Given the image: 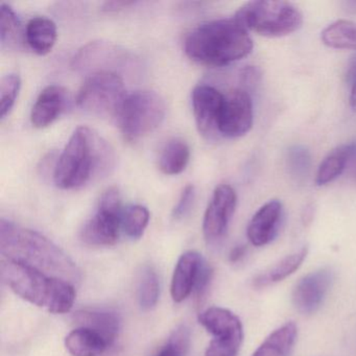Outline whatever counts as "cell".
<instances>
[{"mask_svg": "<svg viewBox=\"0 0 356 356\" xmlns=\"http://www.w3.org/2000/svg\"><path fill=\"white\" fill-rule=\"evenodd\" d=\"M346 78H347L348 83L353 80L354 78H356V53L352 56L351 60H350L349 63H348Z\"/></svg>", "mask_w": 356, "mask_h": 356, "instance_id": "37", "label": "cell"}, {"mask_svg": "<svg viewBox=\"0 0 356 356\" xmlns=\"http://www.w3.org/2000/svg\"><path fill=\"white\" fill-rule=\"evenodd\" d=\"M159 296V277L152 266H145L141 272L138 284V303L141 309L145 312L153 309L157 305Z\"/></svg>", "mask_w": 356, "mask_h": 356, "instance_id": "26", "label": "cell"}, {"mask_svg": "<svg viewBox=\"0 0 356 356\" xmlns=\"http://www.w3.org/2000/svg\"><path fill=\"white\" fill-rule=\"evenodd\" d=\"M1 277L16 295L47 310L61 279L47 276L32 266L5 257L1 258Z\"/></svg>", "mask_w": 356, "mask_h": 356, "instance_id": "7", "label": "cell"}, {"mask_svg": "<svg viewBox=\"0 0 356 356\" xmlns=\"http://www.w3.org/2000/svg\"><path fill=\"white\" fill-rule=\"evenodd\" d=\"M57 26L53 20L47 17L33 18L26 24V43L37 55L45 56L51 53L57 41Z\"/></svg>", "mask_w": 356, "mask_h": 356, "instance_id": "20", "label": "cell"}, {"mask_svg": "<svg viewBox=\"0 0 356 356\" xmlns=\"http://www.w3.org/2000/svg\"><path fill=\"white\" fill-rule=\"evenodd\" d=\"M22 88L20 76L9 74L0 81V116L5 120L13 109Z\"/></svg>", "mask_w": 356, "mask_h": 356, "instance_id": "30", "label": "cell"}, {"mask_svg": "<svg viewBox=\"0 0 356 356\" xmlns=\"http://www.w3.org/2000/svg\"><path fill=\"white\" fill-rule=\"evenodd\" d=\"M225 95L209 85H199L191 95L193 115L197 130L206 138L220 135L218 122L224 105Z\"/></svg>", "mask_w": 356, "mask_h": 356, "instance_id": "13", "label": "cell"}, {"mask_svg": "<svg viewBox=\"0 0 356 356\" xmlns=\"http://www.w3.org/2000/svg\"><path fill=\"white\" fill-rule=\"evenodd\" d=\"M204 328L216 339L243 337V324L236 314L226 308L209 307L199 316Z\"/></svg>", "mask_w": 356, "mask_h": 356, "instance_id": "18", "label": "cell"}, {"mask_svg": "<svg viewBox=\"0 0 356 356\" xmlns=\"http://www.w3.org/2000/svg\"><path fill=\"white\" fill-rule=\"evenodd\" d=\"M195 186H193V185H187V186L183 189L178 203H177L174 210H172V216H174V218L181 220V218L186 216L187 213L191 211V206H193V201H195Z\"/></svg>", "mask_w": 356, "mask_h": 356, "instance_id": "33", "label": "cell"}, {"mask_svg": "<svg viewBox=\"0 0 356 356\" xmlns=\"http://www.w3.org/2000/svg\"><path fill=\"white\" fill-rule=\"evenodd\" d=\"M124 210L122 195L118 187H110L102 195L97 212L87 222L82 231V239L87 245L109 247L120 237Z\"/></svg>", "mask_w": 356, "mask_h": 356, "instance_id": "8", "label": "cell"}, {"mask_svg": "<svg viewBox=\"0 0 356 356\" xmlns=\"http://www.w3.org/2000/svg\"><path fill=\"white\" fill-rule=\"evenodd\" d=\"M0 253L47 276L64 279L72 284L81 280L76 264L51 239L3 218L0 222Z\"/></svg>", "mask_w": 356, "mask_h": 356, "instance_id": "2", "label": "cell"}, {"mask_svg": "<svg viewBox=\"0 0 356 356\" xmlns=\"http://www.w3.org/2000/svg\"><path fill=\"white\" fill-rule=\"evenodd\" d=\"M79 327L91 329L105 337L110 346L115 341L122 330V318L115 312L105 309L79 310L74 314Z\"/></svg>", "mask_w": 356, "mask_h": 356, "instance_id": "17", "label": "cell"}, {"mask_svg": "<svg viewBox=\"0 0 356 356\" xmlns=\"http://www.w3.org/2000/svg\"><path fill=\"white\" fill-rule=\"evenodd\" d=\"M312 216H314V210H312V207H307L305 209V214H304V222H309L312 220Z\"/></svg>", "mask_w": 356, "mask_h": 356, "instance_id": "39", "label": "cell"}, {"mask_svg": "<svg viewBox=\"0 0 356 356\" xmlns=\"http://www.w3.org/2000/svg\"><path fill=\"white\" fill-rule=\"evenodd\" d=\"M247 255V247L245 245H236L233 248L232 251L230 252L229 255V260L232 264H236V262L241 261L245 256Z\"/></svg>", "mask_w": 356, "mask_h": 356, "instance_id": "35", "label": "cell"}, {"mask_svg": "<svg viewBox=\"0 0 356 356\" xmlns=\"http://www.w3.org/2000/svg\"><path fill=\"white\" fill-rule=\"evenodd\" d=\"M307 254L308 248L303 247L299 251L295 252L291 255L285 256L280 261L274 264L272 268H268L262 274L258 275L254 279V286L257 287V289H262V287L268 286V285L275 284V283L284 280L302 266L304 260L307 257Z\"/></svg>", "mask_w": 356, "mask_h": 356, "instance_id": "23", "label": "cell"}, {"mask_svg": "<svg viewBox=\"0 0 356 356\" xmlns=\"http://www.w3.org/2000/svg\"><path fill=\"white\" fill-rule=\"evenodd\" d=\"M282 203L270 200L264 204L250 220L247 229L248 238L255 247H264L274 241L282 222Z\"/></svg>", "mask_w": 356, "mask_h": 356, "instance_id": "14", "label": "cell"}, {"mask_svg": "<svg viewBox=\"0 0 356 356\" xmlns=\"http://www.w3.org/2000/svg\"><path fill=\"white\" fill-rule=\"evenodd\" d=\"M356 158V141L339 145L330 152L323 160L316 172V183L318 186L329 184L339 178L346 166Z\"/></svg>", "mask_w": 356, "mask_h": 356, "instance_id": "19", "label": "cell"}, {"mask_svg": "<svg viewBox=\"0 0 356 356\" xmlns=\"http://www.w3.org/2000/svg\"><path fill=\"white\" fill-rule=\"evenodd\" d=\"M20 22L9 5L3 3L0 12V41L1 47H13L19 41Z\"/></svg>", "mask_w": 356, "mask_h": 356, "instance_id": "29", "label": "cell"}, {"mask_svg": "<svg viewBox=\"0 0 356 356\" xmlns=\"http://www.w3.org/2000/svg\"><path fill=\"white\" fill-rule=\"evenodd\" d=\"M115 165L111 145L99 133L79 127L72 133L54 168V181L59 188L78 189L108 176Z\"/></svg>", "mask_w": 356, "mask_h": 356, "instance_id": "1", "label": "cell"}, {"mask_svg": "<svg viewBox=\"0 0 356 356\" xmlns=\"http://www.w3.org/2000/svg\"><path fill=\"white\" fill-rule=\"evenodd\" d=\"M326 47L356 51V22L339 20L327 26L321 35Z\"/></svg>", "mask_w": 356, "mask_h": 356, "instance_id": "25", "label": "cell"}, {"mask_svg": "<svg viewBox=\"0 0 356 356\" xmlns=\"http://www.w3.org/2000/svg\"><path fill=\"white\" fill-rule=\"evenodd\" d=\"M312 155L303 145H293L287 151V166L289 174L297 182L302 183L307 179L312 170Z\"/></svg>", "mask_w": 356, "mask_h": 356, "instance_id": "28", "label": "cell"}, {"mask_svg": "<svg viewBox=\"0 0 356 356\" xmlns=\"http://www.w3.org/2000/svg\"><path fill=\"white\" fill-rule=\"evenodd\" d=\"M297 335V325L293 322L286 323L273 331L252 356H289Z\"/></svg>", "mask_w": 356, "mask_h": 356, "instance_id": "22", "label": "cell"}, {"mask_svg": "<svg viewBox=\"0 0 356 356\" xmlns=\"http://www.w3.org/2000/svg\"><path fill=\"white\" fill-rule=\"evenodd\" d=\"M260 80H261L260 70L257 67H254V66H248L241 72V83L243 85L241 89L249 92V90L255 89V87L259 84Z\"/></svg>", "mask_w": 356, "mask_h": 356, "instance_id": "34", "label": "cell"}, {"mask_svg": "<svg viewBox=\"0 0 356 356\" xmlns=\"http://www.w3.org/2000/svg\"><path fill=\"white\" fill-rule=\"evenodd\" d=\"M234 18L245 30L268 38L289 36L303 24L300 10L282 0L249 1L237 11Z\"/></svg>", "mask_w": 356, "mask_h": 356, "instance_id": "4", "label": "cell"}, {"mask_svg": "<svg viewBox=\"0 0 356 356\" xmlns=\"http://www.w3.org/2000/svg\"><path fill=\"white\" fill-rule=\"evenodd\" d=\"M236 204V193L230 185L216 187L204 216L203 233L208 243H218L224 238Z\"/></svg>", "mask_w": 356, "mask_h": 356, "instance_id": "11", "label": "cell"}, {"mask_svg": "<svg viewBox=\"0 0 356 356\" xmlns=\"http://www.w3.org/2000/svg\"><path fill=\"white\" fill-rule=\"evenodd\" d=\"M253 103L249 92L232 89L225 95L218 132L226 138L245 136L253 126Z\"/></svg>", "mask_w": 356, "mask_h": 356, "instance_id": "10", "label": "cell"}, {"mask_svg": "<svg viewBox=\"0 0 356 356\" xmlns=\"http://www.w3.org/2000/svg\"><path fill=\"white\" fill-rule=\"evenodd\" d=\"M351 87V92H350V106H351L353 111L356 112V78L349 82Z\"/></svg>", "mask_w": 356, "mask_h": 356, "instance_id": "38", "label": "cell"}, {"mask_svg": "<svg viewBox=\"0 0 356 356\" xmlns=\"http://www.w3.org/2000/svg\"><path fill=\"white\" fill-rule=\"evenodd\" d=\"M184 49L201 65L222 67L247 57L253 49L248 31L233 19L205 22L187 35Z\"/></svg>", "mask_w": 356, "mask_h": 356, "instance_id": "3", "label": "cell"}, {"mask_svg": "<svg viewBox=\"0 0 356 356\" xmlns=\"http://www.w3.org/2000/svg\"><path fill=\"white\" fill-rule=\"evenodd\" d=\"M65 346L72 356H101L110 343L99 333L78 327L66 337Z\"/></svg>", "mask_w": 356, "mask_h": 356, "instance_id": "21", "label": "cell"}, {"mask_svg": "<svg viewBox=\"0 0 356 356\" xmlns=\"http://www.w3.org/2000/svg\"><path fill=\"white\" fill-rule=\"evenodd\" d=\"M134 1H111V3H105L104 10L108 12L118 11V10L129 7V6L134 5Z\"/></svg>", "mask_w": 356, "mask_h": 356, "instance_id": "36", "label": "cell"}, {"mask_svg": "<svg viewBox=\"0 0 356 356\" xmlns=\"http://www.w3.org/2000/svg\"><path fill=\"white\" fill-rule=\"evenodd\" d=\"M149 222L147 208L141 205L129 206L122 214V229L129 238H141Z\"/></svg>", "mask_w": 356, "mask_h": 356, "instance_id": "27", "label": "cell"}, {"mask_svg": "<svg viewBox=\"0 0 356 356\" xmlns=\"http://www.w3.org/2000/svg\"><path fill=\"white\" fill-rule=\"evenodd\" d=\"M191 158V149L184 140L174 138L168 141L159 156L160 170L163 174L172 176L181 174L186 168Z\"/></svg>", "mask_w": 356, "mask_h": 356, "instance_id": "24", "label": "cell"}, {"mask_svg": "<svg viewBox=\"0 0 356 356\" xmlns=\"http://www.w3.org/2000/svg\"><path fill=\"white\" fill-rule=\"evenodd\" d=\"M68 93L60 85H49L43 89L31 113V122L35 128L51 126L61 116L67 107Z\"/></svg>", "mask_w": 356, "mask_h": 356, "instance_id": "16", "label": "cell"}, {"mask_svg": "<svg viewBox=\"0 0 356 356\" xmlns=\"http://www.w3.org/2000/svg\"><path fill=\"white\" fill-rule=\"evenodd\" d=\"M355 179H356V174H355Z\"/></svg>", "mask_w": 356, "mask_h": 356, "instance_id": "40", "label": "cell"}, {"mask_svg": "<svg viewBox=\"0 0 356 356\" xmlns=\"http://www.w3.org/2000/svg\"><path fill=\"white\" fill-rule=\"evenodd\" d=\"M243 337L231 339H216L210 341L205 356H237Z\"/></svg>", "mask_w": 356, "mask_h": 356, "instance_id": "32", "label": "cell"}, {"mask_svg": "<svg viewBox=\"0 0 356 356\" xmlns=\"http://www.w3.org/2000/svg\"><path fill=\"white\" fill-rule=\"evenodd\" d=\"M205 262L195 251H187L180 256L170 285V295L176 303H181L193 293Z\"/></svg>", "mask_w": 356, "mask_h": 356, "instance_id": "15", "label": "cell"}, {"mask_svg": "<svg viewBox=\"0 0 356 356\" xmlns=\"http://www.w3.org/2000/svg\"><path fill=\"white\" fill-rule=\"evenodd\" d=\"M134 59L128 51L105 41H93L83 47L72 60V67L78 72H108L118 74Z\"/></svg>", "mask_w": 356, "mask_h": 356, "instance_id": "9", "label": "cell"}, {"mask_svg": "<svg viewBox=\"0 0 356 356\" xmlns=\"http://www.w3.org/2000/svg\"><path fill=\"white\" fill-rule=\"evenodd\" d=\"M333 280L334 273L330 268H318L302 277L291 295L296 309L305 316L316 314L324 303Z\"/></svg>", "mask_w": 356, "mask_h": 356, "instance_id": "12", "label": "cell"}, {"mask_svg": "<svg viewBox=\"0 0 356 356\" xmlns=\"http://www.w3.org/2000/svg\"><path fill=\"white\" fill-rule=\"evenodd\" d=\"M120 74L99 72L90 74L76 95V105L86 113L115 118L127 97Z\"/></svg>", "mask_w": 356, "mask_h": 356, "instance_id": "6", "label": "cell"}, {"mask_svg": "<svg viewBox=\"0 0 356 356\" xmlns=\"http://www.w3.org/2000/svg\"><path fill=\"white\" fill-rule=\"evenodd\" d=\"M191 348V329L180 325L170 334L168 343L153 356H185Z\"/></svg>", "mask_w": 356, "mask_h": 356, "instance_id": "31", "label": "cell"}, {"mask_svg": "<svg viewBox=\"0 0 356 356\" xmlns=\"http://www.w3.org/2000/svg\"><path fill=\"white\" fill-rule=\"evenodd\" d=\"M166 105L155 91L143 90L128 95L116 120L127 140H137L155 131L163 122Z\"/></svg>", "mask_w": 356, "mask_h": 356, "instance_id": "5", "label": "cell"}]
</instances>
